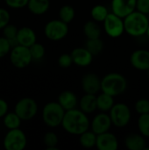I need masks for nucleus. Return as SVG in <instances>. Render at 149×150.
Listing matches in <instances>:
<instances>
[{
	"instance_id": "nucleus-1",
	"label": "nucleus",
	"mask_w": 149,
	"mask_h": 150,
	"mask_svg": "<svg viewBox=\"0 0 149 150\" xmlns=\"http://www.w3.org/2000/svg\"><path fill=\"white\" fill-rule=\"evenodd\" d=\"M61 127L68 134L79 136L85 131L90 129V121L88 114L79 108H75L65 112Z\"/></svg>"
},
{
	"instance_id": "nucleus-2",
	"label": "nucleus",
	"mask_w": 149,
	"mask_h": 150,
	"mask_svg": "<svg viewBox=\"0 0 149 150\" xmlns=\"http://www.w3.org/2000/svg\"><path fill=\"white\" fill-rule=\"evenodd\" d=\"M124 24L125 33L132 37H141L147 33L149 25L148 17L136 10L124 18Z\"/></svg>"
},
{
	"instance_id": "nucleus-3",
	"label": "nucleus",
	"mask_w": 149,
	"mask_h": 150,
	"mask_svg": "<svg viewBox=\"0 0 149 150\" xmlns=\"http://www.w3.org/2000/svg\"><path fill=\"white\" fill-rule=\"evenodd\" d=\"M127 79L120 73L111 72L102 78L101 91L114 98L125 93L127 90Z\"/></svg>"
},
{
	"instance_id": "nucleus-4",
	"label": "nucleus",
	"mask_w": 149,
	"mask_h": 150,
	"mask_svg": "<svg viewBox=\"0 0 149 150\" xmlns=\"http://www.w3.org/2000/svg\"><path fill=\"white\" fill-rule=\"evenodd\" d=\"M66 111L56 102L46 104L42 109V120L46 126L51 128L61 126Z\"/></svg>"
},
{
	"instance_id": "nucleus-5",
	"label": "nucleus",
	"mask_w": 149,
	"mask_h": 150,
	"mask_svg": "<svg viewBox=\"0 0 149 150\" xmlns=\"http://www.w3.org/2000/svg\"><path fill=\"white\" fill-rule=\"evenodd\" d=\"M112 125L116 127L122 128L126 127L131 120L132 112L130 107L125 103L115 104L109 112Z\"/></svg>"
},
{
	"instance_id": "nucleus-6",
	"label": "nucleus",
	"mask_w": 149,
	"mask_h": 150,
	"mask_svg": "<svg viewBox=\"0 0 149 150\" xmlns=\"http://www.w3.org/2000/svg\"><path fill=\"white\" fill-rule=\"evenodd\" d=\"M68 24L59 19L48 21L44 27L45 36L52 41H59L66 38L68 33Z\"/></svg>"
},
{
	"instance_id": "nucleus-7",
	"label": "nucleus",
	"mask_w": 149,
	"mask_h": 150,
	"mask_svg": "<svg viewBox=\"0 0 149 150\" xmlns=\"http://www.w3.org/2000/svg\"><path fill=\"white\" fill-rule=\"evenodd\" d=\"M103 27L109 37L119 38L125 33L124 18L112 11L103 22Z\"/></svg>"
},
{
	"instance_id": "nucleus-8",
	"label": "nucleus",
	"mask_w": 149,
	"mask_h": 150,
	"mask_svg": "<svg viewBox=\"0 0 149 150\" xmlns=\"http://www.w3.org/2000/svg\"><path fill=\"white\" fill-rule=\"evenodd\" d=\"M10 60L11 64L17 69H25L30 65L32 57L29 47L17 45L13 47L10 52Z\"/></svg>"
},
{
	"instance_id": "nucleus-9",
	"label": "nucleus",
	"mask_w": 149,
	"mask_h": 150,
	"mask_svg": "<svg viewBox=\"0 0 149 150\" xmlns=\"http://www.w3.org/2000/svg\"><path fill=\"white\" fill-rule=\"evenodd\" d=\"M14 112L22 121L30 120L33 119L38 112V104L32 98H23L17 102Z\"/></svg>"
},
{
	"instance_id": "nucleus-10",
	"label": "nucleus",
	"mask_w": 149,
	"mask_h": 150,
	"mask_svg": "<svg viewBox=\"0 0 149 150\" xmlns=\"http://www.w3.org/2000/svg\"><path fill=\"white\" fill-rule=\"evenodd\" d=\"M26 144V136L19 128L9 130L4 139V147L6 150H23Z\"/></svg>"
},
{
	"instance_id": "nucleus-11",
	"label": "nucleus",
	"mask_w": 149,
	"mask_h": 150,
	"mask_svg": "<svg viewBox=\"0 0 149 150\" xmlns=\"http://www.w3.org/2000/svg\"><path fill=\"white\" fill-rule=\"evenodd\" d=\"M102 78L94 72H89L83 76L81 87L84 93L97 95L101 91Z\"/></svg>"
},
{
	"instance_id": "nucleus-12",
	"label": "nucleus",
	"mask_w": 149,
	"mask_h": 150,
	"mask_svg": "<svg viewBox=\"0 0 149 150\" xmlns=\"http://www.w3.org/2000/svg\"><path fill=\"white\" fill-rule=\"evenodd\" d=\"M112 126L113 125L110 114L107 112H99L98 114L95 115L93 120L90 121V129L97 134L110 131Z\"/></svg>"
},
{
	"instance_id": "nucleus-13",
	"label": "nucleus",
	"mask_w": 149,
	"mask_h": 150,
	"mask_svg": "<svg viewBox=\"0 0 149 150\" xmlns=\"http://www.w3.org/2000/svg\"><path fill=\"white\" fill-rule=\"evenodd\" d=\"M130 63L137 70L148 71L149 69V50H134L130 55Z\"/></svg>"
},
{
	"instance_id": "nucleus-14",
	"label": "nucleus",
	"mask_w": 149,
	"mask_h": 150,
	"mask_svg": "<svg viewBox=\"0 0 149 150\" xmlns=\"http://www.w3.org/2000/svg\"><path fill=\"white\" fill-rule=\"evenodd\" d=\"M137 0H112V11L121 18L136 11Z\"/></svg>"
},
{
	"instance_id": "nucleus-15",
	"label": "nucleus",
	"mask_w": 149,
	"mask_h": 150,
	"mask_svg": "<svg viewBox=\"0 0 149 150\" xmlns=\"http://www.w3.org/2000/svg\"><path fill=\"white\" fill-rule=\"evenodd\" d=\"M96 148L99 150H117L119 149L118 138L110 131L97 134Z\"/></svg>"
},
{
	"instance_id": "nucleus-16",
	"label": "nucleus",
	"mask_w": 149,
	"mask_h": 150,
	"mask_svg": "<svg viewBox=\"0 0 149 150\" xmlns=\"http://www.w3.org/2000/svg\"><path fill=\"white\" fill-rule=\"evenodd\" d=\"M70 54H71L74 64L81 68H85V67L90 66L94 57L85 47H76L72 50Z\"/></svg>"
},
{
	"instance_id": "nucleus-17",
	"label": "nucleus",
	"mask_w": 149,
	"mask_h": 150,
	"mask_svg": "<svg viewBox=\"0 0 149 150\" xmlns=\"http://www.w3.org/2000/svg\"><path fill=\"white\" fill-rule=\"evenodd\" d=\"M57 102L67 112L75 108H78L79 99L75 92L71 91H64L60 93Z\"/></svg>"
},
{
	"instance_id": "nucleus-18",
	"label": "nucleus",
	"mask_w": 149,
	"mask_h": 150,
	"mask_svg": "<svg viewBox=\"0 0 149 150\" xmlns=\"http://www.w3.org/2000/svg\"><path fill=\"white\" fill-rule=\"evenodd\" d=\"M125 146L129 150H145L147 149L146 137L141 133H132L125 138Z\"/></svg>"
},
{
	"instance_id": "nucleus-19",
	"label": "nucleus",
	"mask_w": 149,
	"mask_h": 150,
	"mask_svg": "<svg viewBox=\"0 0 149 150\" xmlns=\"http://www.w3.org/2000/svg\"><path fill=\"white\" fill-rule=\"evenodd\" d=\"M17 40L18 45L30 47L32 45L37 42V36L33 29L28 26H23L18 31Z\"/></svg>"
},
{
	"instance_id": "nucleus-20",
	"label": "nucleus",
	"mask_w": 149,
	"mask_h": 150,
	"mask_svg": "<svg viewBox=\"0 0 149 150\" xmlns=\"http://www.w3.org/2000/svg\"><path fill=\"white\" fill-rule=\"evenodd\" d=\"M78 107L86 114L93 113L95 111L97 110V95L84 93V95L79 99Z\"/></svg>"
},
{
	"instance_id": "nucleus-21",
	"label": "nucleus",
	"mask_w": 149,
	"mask_h": 150,
	"mask_svg": "<svg viewBox=\"0 0 149 150\" xmlns=\"http://www.w3.org/2000/svg\"><path fill=\"white\" fill-rule=\"evenodd\" d=\"M83 32L87 39H97L101 37L102 28L98 22L91 19L84 23L83 26Z\"/></svg>"
},
{
	"instance_id": "nucleus-22",
	"label": "nucleus",
	"mask_w": 149,
	"mask_h": 150,
	"mask_svg": "<svg viewBox=\"0 0 149 150\" xmlns=\"http://www.w3.org/2000/svg\"><path fill=\"white\" fill-rule=\"evenodd\" d=\"M97 110L103 112H109L112 106L115 105L114 97L102 92L97 95Z\"/></svg>"
},
{
	"instance_id": "nucleus-23",
	"label": "nucleus",
	"mask_w": 149,
	"mask_h": 150,
	"mask_svg": "<svg viewBox=\"0 0 149 150\" xmlns=\"http://www.w3.org/2000/svg\"><path fill=\"white\" fill-rule=\"evenodd\" d=\"M50 7L49 0H29L27 8L34 15L45 14Z\"/></svg>"
},
{
	"instance_id": "nucleus-24",
	"label": "nucleus",
	"mask_w": 149,
	"mask_h": 150,
	"mask_svg": "<svg viewBox=\"0 0 149 150\" xmlns=\"http://www.w3.org/2000/svg\"><path fill=\"white\" fill-rule=\"evenodd\" d=\"M97 134L91 129H89L79 135V143L83 149L96 148Z\"/></svg>"
},
{
	"instance_id": "nucleus-25",
	"label": "nucleus",
	"mask_w": 149,
	"mask_h": 150,
	"mask_svg": "<svg viewBox=\"0 0 149 150\" xmlns=\"http://www.w3.org/2000/svg\"><path fill=\"white\" fill-rule=\"evenodd\" d=\"M84 47L90 52V54L93 56L98 55L100 54L103 50H104V41L100 39H87L85 41V45Z\"/></svg>"
},
{
	"instance_id": "nucleus-26",
	"label": "nucleus",
	"mask_w": 149,
	"mask_h": 150,
	"mask_svg": "<svg viewBox=\"0 0 149 150\" xmlns=\"http://www.w3.org/2000/svg\"><path fill=\"white\" fill-rule=\"evenodd\" d=\"M109 13L108 9L104 4H96L90 10V16L92 19L98 23H103Z\"/></svg>"
},
{
	"instance_id": "nucleus-27",
	"label": "nucleus",
	"mask_w": 149,
	"mask_h": 150,
	"mask_svg": "<svg viewBox=\"0 0 149 150\" xmlns=\"http://www.w3.org/2000/svg\"><path fill=\"white\" fill-rule=\"evenodd\" d=\"M76 17V11L70 4H64L59 10V18L63 22L69 24Z\"/></svg>"
},
{
	"instance_id": "nucleus-28",
	"label": "nucleus",
	"mask_w": 149,
	"mask_h": 150,
	"mask_svg": "<svg viewBox=\"0 0 149 150\" xmlns=\"http://www.w3.org/2000/svg\"><path fill=\"white\" fill-rule=\"evenodd\" d=\"M18 31V29L17 28V26L10 23L3 28V36L10 41L12 47L18 45L17 40Z\"/></svg>"
},
{
	"instance_id": "nucleus-29",
	"label": "nucleus",
	"mask_w": 149,
	"mask_h": 150,
	"mask_svg": "<svg viewBox=\"0 0 149 150\" xmlns=\"http://www.w3.org/2000/svg\"><path fill=\"white\" fill-rule=\"evenodd\" d=\"M21 121L22 120L18 116V114L15 112H7L6 115L4 117V125L9 130L19 128L21 125Z\"/></svg>"
},
{
	"instance_id": "nucleus-30",
	"label": "nucleus",
	"mask_w": 149,
	"mask_h": 150,
	"mask_svg": "<svg viewBox=\"0 0 149 150\" xmlns=\"http://www.w3.org/2000/svg\"><path fill=\"white\" fill-rule=\"evenodd\" d=\"M43 142L47 150H58L57 145L59 143V138L54 132L49 131L46 133L43 137Z\"/></svg>"
},
{
	"instance_id": "nucleus-31",
	"label": "nucleus",
	"mask_w": 149,
	"mask_h": 150,
	"mask_svg": "<svg viewBox=\"0 0 149 150\" xmlns=\"http://www.w3.org/2000/svg\"><path fill=\"white\" fill-rule=\"evenodd\" d=\"M137 126L139 133H141L146 138H149V113L141 114L139 116Z\"/></svg>"
},
{
	"instance_id": "nucleus-32",
	"label": "nucleus",
	"mask_w": 149,
	"mask_h": 150,
	"mask_svg": "<svg viewBox=\"0 0 149 150\" xmlns=\"http://www.w3.org/2000/svg\"><path fill=\"white\" fill-rule=\"evenodd\" d=\"M29 49H30L32 60L39 61V60H41L45 56L46 49H45V47L41 43L35 42L33 45H32L29 47Z\"/></svg>"
},
{
	"instance_id": "nucleus-33",
	"label": "nucleus",
	"mask_w": 149,
	"mask_h": 150,
	"mask_svg": "<svg viewBox=\"0 0 149 150\" xmlns=\"http://www.w3.org/2000/svg\"><path fill=\"white\" fill-rule=\"evenodd\" d=\"M135 112L139 114L149 113V100L147 98H140L135 102L134 105Z\"/></svg>"
},
{
	"instance_id": "nucleus-34",
	"label": "nucleus",
	"mask_w": 149,
	"mask_h": 150,
	"mask_svg": "<svg viewBox=\"0 0 149 150\" xmlns=\"http://www.w3.org/2000/svg\"><path fill=\"white\" fill-rule=\"evenodd\" d=\"M58 64L62 69H68L70 68L74 62L71 56V54H62L58 58Z\"/></svg>"
},
{
	"instance_id": "nucleus-35",
	"label": "nucleus",
	"mask_w": 149,
	"mask_h": 150,
	"mask_svg": "<svg viewBox=\"0 0 149 150\" xmlns=\"http://www.w3.org/2000/svg\"><path fill=\"white\" fill-rule=\"evenodd\" d=\"M11 48L12 47L10 41L4 36L0 37V58H3L11 52Z\"/></svg>"
},
{
	"instance_id": "nucleus-36",
	"label": "nucleus",
	"mask_w": 149,
	"mask_h": 150,
	"mask_svg": "<svg viewBox=\"0 0 149 150\" xmlns=\"http://www.w3.org/2000/svg\"><path fill=\"white\" fill-rule=\"evenodd\" d=\"M10 12L4 8H0V30H3V28L10 23Z\"/></svg>"
},
{
	"instance_id": "nucleus-37",
	"label": "nucleus",
	"mask_w": 149,
	"mask_h": 150,
	"mask_svg": "<svg viewBox=\"0 0 149 150\" xmlns=\"http://www.w3.org/2000/svg\"><path fill=\"white\" fill-rule=\"evenodd\" d=\"M8 7L12 9H21L27 6L29 0H4Z\"/></svg>"
},
{
	"instance_id": "nucleus-38",
	"label": "nucleus",
	"mask_w": 149,
	"mask_h": 150,
	"mask_svg": "<svg viewBox=\"0 0 149 150\" xmlns=\"http://www.w3.org/2000/svg\"><path fill=\"white\" fill-rule=\"evenodd\" d=\"M136 10L146 14H149V0H137Z\"/></svg>"
},
{
	"instance_id": "nucleus-39",
	"label": "nucleus",
	"mask_w": 149,
	"mask_h": 150,
	"mask_svg": "<svg viewBox=\"0 0 149 150\" xmlns=\"http://www.w3.org/2000/svg\"><path fill=\"white\" fill-rule=\"evenodd\" d=\"M8 104L4 99L0 98V119L4 118L8 112Z\"/></svg>"
},
{
	"instance_id": "nucleus-40",
	"label": "nucleus",
	"mask_w": 149,
	"mask_h": 150,
	"mask_svg": "<svg viewBox=\"0 0 149 150\" xmlns=\"http://www.w3.org/2000/svg\"><path fill=\"white\" fill-rule=\"evenodd\" d=\"M146 35L148 37V39H149V25H148V30H147V33H146Z\"/></svg>"
},
{
	"instance_id": "nucleus-41",
	"label": "nucleus",
	"mask_w": 149,
	"mask_h": 150,
	"mask_svg": "<svg viewBox=\"0 0 149 150\" xmlns=\"http://www.w3.org/2000/svg\"><path fill=\"white\" fill-rule=\"evenodd\" d=\"M147 72H148V78H149V69L147 71Z\"/></svg>"
}]
</instances>
